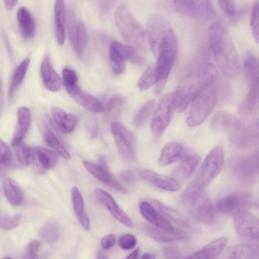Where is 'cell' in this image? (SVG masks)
<instances>
[{
	"mask_svg": "<svg viewBox=\"0 0 259 259\" xmlns=\"http://www.w3.org/2000/svg\"><path fill=\"white\" fill-rule=\"evenodd\" d=\"M259 103L258 79L250 82V87L243 104V111L247 114L253 115L257 111Z\"/></svg>",
	"mask_w": 259,
	"mask_h": 259,
	"instance_id": "cell-34",
	"label": "cell"
},
{
	"mask_svg": "<svg viewBox=\"0 0 259 259\" xmlns=\"http://www.w3.org/2000/svg\"><path fill=\"white\" fill-rule=\"evenodd\" d=\"M142 258L153 259L155 258V256L150 253H145L143 254L141 257Z\"/></svg>",
	"mask_w": 259,
	"mask_h": 259,
	"instance_id": "cell-62",
	"label": "cell"
},
{
	"mask_svg": "<svg viewBox=\"0 0 259 259\" xmlns=\"http://www.w3.org/2000/svg\"><path fill=\"white\" fill-rule=\"evenodd\" d=\"M18 0H4V4L7 9L11 10L13 9Z\"/></svg>",
	"mask_w": 259,
	"mask_h": 259,
	"instance_id": "cell-59",
	"label": "cell"
},
{
	"mask_svg": "<svg viewBox=\"0 0 259 259\" xmlns=\"http://www.w3.org/2000/svg\"><path fill=\"white\" fill-rule=\"evenodd\" d=\"M124 102V98L119 95H114L111 97L106 103V110L109 112L121 106Z\"/></svg>",
	"mask_w": 259,
	"mask_h": 259,
	"instance_id": "cell-51",
	"label": "cell"
},
{
	"mask_svg": "<svg viewBox=\"0 0 259 259\" xmlns=\"http://www.w3.org/2000/svg\"><path fill=\"white\" fill-rule=\"evenodd\" d=\"M140 253V248H137L135 250H134L132 252L129 254L127 256L126 258L128 259H136L139 258V255Z\"/></svg>",
	"mask_w": 259,
	"mask_h": 259,
	"instance_id": "cell-60",
	"label": "cell"
},
{
	"mask_svg": "<svg viewBox=\"0 0 259 259\" xmlns=\"http://www.w3.org/2000/svg\"><path fill=\"white\" fill-rule=\"evenodd\" d=\"M17 124L13 135L11 144L13 147L23 142L31 121V111L25 106L19 107L17 110Z\"/></svg>",
	"mask_w": 259,
	"mask_h": 259,
	"instance_id": "cell-23",
	"label": "cell"
},
{
	"mask_svg": "<svg viewBox=\"0 0 259 259\" xmlns=\"http://www.w3.org/2000/svg\"><path fill=\"white\" fill-rule=\"evenodd\" d=\"M15 148L17 158L22 165L28 166L33 161L34 150L30 146L22 142Z\"/></svg>",
	"mask_w": 259,
	"mask_h": 259,
	"instance_id": "cell-42",
	"label": "cell"
},
{
	"mask_svg": "<svg viewBox=\"0 0 259 259\" xmlns=\"http://www.w3.org/2000/svg\"><path fill=\"white\" fill-rule=\"evenodd\" d=\"M4 105V98L2 88L1 81L0 79V116L1 115Z\"/></svg>",
	"mask_w": 259,
	"mask_h": 259,
	"instance_id": "cell-61",
	"label": "cell"
},
{
	"mask_svg": "<svg viewBox=\"0 0 259 259\" xmlns=\"http://www.w3.org/2000/svg\"><path fill=\"white\" fill-rule=\"evenodd\" d=\"M12 157L9 147L0 138V176L12 162Z\"/></svg>",
	"mask_w": 259,
	"mask_h": 259,
	"instance_id": "cell-45",
	"label": "cell"
},
{
	"mask_svg": "<svg viewBox=\"0 0 259 259\" xmlns=\"http://www.w3.org/2000/svg\"><path fill=\"white\" fill-rule=\"evenodd\" d=\"M187 155L181 144L171 142L165 144L161 149L158 163L160 166H167L181 160Z\"/></svg>",
	"mask_w": 259,
	"mask_h": 259,
	"instance_id": "cell-25",
	"label": "cell"
},
{
	"mask_svg": "<svg viewBox=\"0 0 259 259\" xmlns=\"http://www.w3.org/2000/svg\"><path fill=\"white\" fill-rule=\"evenodd\" d=\"M140 228L147 236L159 242H171L189 238V235L181 230L175 229L170 231L147 224H142Z\"/></svg>",
	"mask_w": 259,
	"mask_h": 259,
	"instance_id": "cell-15",
	"label": "cell"
},
{
	"mask_svg": "<svg viewBox=\"0 0 259 259\" xmlns=\"http://www.w3.org/2000/svg\"><path fill=\"white\" fill-rule=\"evenodd\" d=\"M116 0H100L101 10L104 12L108 11L112 7Z\"/></svg>",
	"mask_w": 259,
	"mask_h": 259,
	"instance_id": "cell-58",
	"label": "cell"
},
{
	"mask_svg": "<svg viewBox=\"0 0 259 259\" xmlns=\"http://www.w3.org/2000/svg\"><path fill=\"white\" fill-rule=\"evenodd\" d=\"M51 114L54 123L61 133L69 134L74 131L77 122L75 116L67 113L62 109L57 107L52 108Z\"/></svg>",
	"mask_w": 259,
	"mask_h": 259,
	"instance_id": "cell-27",
	"label": "cell"
},
{
	"mask_svg": "<svg viewBox=\"0 0 259 259\" xmlns=\"http://www.w3.org/2000/svg\"><path fill=\"white\" fill-rule=\"evenodd\" d=\"M175 109L174 93L165 94L159 100L151 120V131L155 138L160 137L168 126Z\"/></svg>",
	"mask_w": 259,
	"mask_h": 259,
	"instance_id": "cell-10",
	"label": "cell"
},
{
	"mask_svg": "<svg viewBox=\"0 0 259 259\" xmlns=\"http://www.w3.org/2000/svg\"><path fill=\"white\" fill-rule=\"evenodd\" d=\"M222 11L227 15L233 16L235 14V8L233 0H218Z\"/></svg>",
	"mask_w": 259,
	"mask_h": 259,
	"instance_id": "cell-52",
	"label": "cell"
},
{
	"mask_svg": "<svg viewBox=\"0 0 259 259\" xmlns=\"http://www.w3.org/2000/svg\"><path fill=\"white\" fill-rule=\"evenodd\" d=\"M151 203L165 217L184 228L190 227L188 219L180 211L168 207L159 201L153 200Z\"/></svg>",
	"mask_w": 259,
	"mask_h": 259,
	"instance_id": "cell-31",
	"label": "cell"
},
{
	"mask_svg": "<svg viewBox=\"0 0 259 259\" xmlns=\"http://www.w3.org/2000/svg\"><path fill=\"white\" fill-rule=\"evenodd\" d=\"M40 247L39 242L37 240L31 241L28 244L26 255L27 258H35Z\"/></svg>",
	"mask_w": 259,
	"mask_h": 259,
	"instance_id": "cell-53",
	"label": "cell"
},
{
	"mask_svg": "<svg viewBox=\"0 0 259 259\" xmlns=\"http://www.w3.org/2000/svg\"><path fill=\"white\" fill-rule=\"evenodd\" d=\"M231 175L238 181L251 184L255 181L258 175V153L233 158L229 164Z\"/></svg>",
	"mask_w": 259,
	"mask_h": 259,
	"instance_id": "cell-9",
	"label": "cell"
},
{
	"mask_svg": "<svg viewBox=\"0 0 259 259\" xmlns=\"http://www.w3.org/2000/svg\"><path fill=\"white\" fill-rule=\"evenodd\" d=\"M78 220L82 227L87 231L90 229V223L87 213L84 211L83 213L77 217Z\"/></svg>",
	"mask_w": 259,
	"mask_h": 259,
	"instance_id": "cell-56",
	"label": "cell"
},
{
	"mask_svg": "<svg viewBox=\"0 0 259 259\" xmlns=\"http://www.w3.org/2000/svg\"><path fill=\"white\" fill-rule=\"evenodd\" d=\"M34 150V159L35 169L39 174H44L48 170L55 167L58 158L55 152L46 148L37 146Z\"/></svg>",
	"mask_w": 259,
	"mask_h": 259,
	"instance_id": "cell-22",
	"label": "cell"
},
{
	"mask_svg": "<svg viewBox=\"0 0 259 259\" xmlns=\"http://www.w3.org/2000/svg\"><path fill=\"white\" fill-rule=\"evenodd\" d=\"M115 242V236L113 234H110L102 238L101 244L103 249H109L114 246Z\"/></svg>",
	"mask_w": 259,
	"mask_h": 259,
	"instance_id": "cell-55",
	"label": "cell"
},
{
	"mask_svg": "<svg viewBox=\"0 0 259 259\" xmlns=\"http://www.w3.org/2000/svg\"><path fill=\"white\" fill-rule=\"evenodd\" d=\"M97 258H107L108 257L105 252L100 250L97 252Z\"/></svg>",
	"mask_w": 259,
	"mask_h": 259,
	"instance_id": "cell-63",
	"label": "cell"
},
{
	"mask_svg": "<svg viewBox=\"0 0 259 259\" xmlns=\"http://www.w3.org/2000/svg\"><path fill=\"white\" fill-rule=\"evenodd\" d=\"M114 20L119 33L129 45L137 49H143L146 47L148 41L146 30L133 17L126 6L117 7Z\"/></svg>",
	"mask_w": 259,
	"mask_h": 259,
	"instance_id": "cell-5",
	"label": "cell"
},
{
	"mask_svg": "<svg viewBox=\"0 0 259 259\" xmlns=\"http://www.w3.org/2000/svg\"><path fill=\"white\" fill-rule=\"evenodd\" d=\"M180 199L185 209L196 220L206 224L215 221L217 211L204 188L192 183L183 192Z\"/></svg>",
	"mask_w": 259,
	"mask_h": 259,
	"instance_id": "cell-4",
	"label": "cell"
},
{
	"mask_svg": "<svg viewBox=\"0 0 259 259\" xmlns=\"http://www.w3.org/2000/svg\"><path fill=\"white\" fill-rule=\"evenodd\" d=\"M39 235L46 242L49 243L55 242L59 239L60 235V227L54 221H48L40 228Z\"/></svg>",
	"mask_w": 259,
	"mask_h": 259,
	"instance_id": "cell-39",
	"label": "cell"
},
{
	"mask_svg": "<svg viewBox=\"0 0 259 259\" xmlns=\"http://www.w3.org/2000/svg\"><path fill=\"white\" fill-rule=\"evenodd\" d=\"M83 164L86 169L97 179L122 193H126V189L111 175L109 169L102 168L98 164L84 161Z\"/></svg>",
	"mask_w": 259,
	"mask_h": 259,
	"instance_id": "cell-24",
	"label": "cell"
},
{
	"mask_svg": "<svg viewBox=\"0 0 259 259\" xmlns=\"http://www.w3.org/2000/svg\"><path fill=\"white\" fill-rule=\"evenodd\" d=\"M77 25L73 12L71 10H68L66 13L65 27L67 28L69 39L73 49L75 45Z\"/></svg>",
	"mask_w": 259,
	"mask_h": 259,
	"instance_id": "cell-44",
	"label": "cell"
},
{
	"mask_svg": "<svg viewBox=\"0 0 259 259\" xmlns=\"http://www.w3.org/2000/svg\"><path fill=\"white\" fill-rule=\"evenodd\" d=\"M179 13L200 20H208L215 16L211 0H171Z\"/></svg>",
	"mask_w": 259,
	"mask_h": 259,
	"instance_id": "cell-11",
	"label": "cell"
},
{
	"mask_svg": "<svg viewBox=\"0 0 259 259\" xmlns=\"http://www.w3.org/2000/svg\"><path fill=\"white\" fill-rule=\"evenodd\" d=\"M41 130L44 141L48 146L64 158L66 159L70 158V155L68 151L50 128L47 125L42 124Z\"/></svg>",
	"mask_w": 259,
	"mask_h": 259,
	"instance_id": "cell-33",
	"label": "cell"
},
{
	"mask_svg": "<svg viewBox=\"0 0 259 259\" xmlns=\"http://www.w3.org/2000/svg\"><path fill=\"white\" fill-rule=\"evenodd\" d=\"M3 188L7 200L12 205L18 206L21 204L23 200L22 193L13 179L6 178L3 182Z\"/></svg>",
	"mask_w": 259,
	"mask_h": 259,
	"instance_id": "cell-36",
	"label": "cell"
},
{
	"mask_svg": "<svg viewBox=\"0 0 259 259\" xmlns=\"http://www.w3.org/2000/svg\"><path fill=\"white\" fill-rule=\"evenodd\" d=\"M165 256L169 258H180L182 255L181 251L176 247L167 246L163 249Z\"/></svg>",
	"mask_w": 259,
	"mask_h": 259,
	"instance_id": "cell-54",
	"label": "cell"
},
{
	"mask_svg": "<svg viewBox=\"0 0 259 259\" xmlns=\"http://www.w3.org/2000/svg\"><path fill=\"white\" fill-rule=\"evenodd\" d=\"M228 242L226 237H221L211 242L187 258H214L223 251Z\"/></svg>",
	"mask_w": 259,
	"mask_h": 259,
	"instance_id": "cell-28",
	"label": "cell"
},
{
	"mask_svg": "<svg viewBox=\"0 0 259 259\" xmlns=\"http://www.w3.org/2000/svg\"><path fill=\"white\" fill-rule=\"evenodd\" d=\"M232 135L233 141L238 148L248 149L255 146L258 143V121L242 126L240 130Z\"/></svg>",
	"mask_w": 259,
	"mask_h": 259,
	"instance_id": "cell-18",
	"label": "cell"
},
{
	"mask_svg": "<svg viewBox=\"0 0 259 259\" xmlns=\"http://www.w3.org/2000/svg\"><path fill=\"white\" fill-rule=\"evenodd\" d=\"M139 175L157 187L168 191L175 192L181 188L180 182L174 177L161 175L147 169H140Z\"/></svg>",
	"mask_w": 259,
	"mask_h": 259,
	"instance_id": "cell-19",
	"label": "cell"
},
{
	"mask_svg": "<svg viewBox=\"0 0 259 259\" xmlns=\"http://www.w3.org/2000/svg\"><path fill=\"white\" fill-rule=\"evenodd\" d=\"M55 33L58 42L63 45L65 39L66 12L63 0H56L54 7Z\"/></svg>",
	"mask_w": 259,
	"mask_h": 259,
	"instance_id": "cell-30",
	"label": "cell"
},
{
	"mask_svg": "<svg viewBox=\"0 0 259 259\" xmlns=\"http://www.w3.org/2000/svg\"><path fill=\"white\" fill-rule=\"evenodd\" d=\"M157 80L155 65H150L144 72L138 81V85L141 91H145L156 83Z\"/></svg>",
	"mask_w": 259,
	"mask_h": 259,
	"instance_id": "cell-41",
	"label": "cell"
},
{
	"mask_svg": "<svg viewBox=\"0 0 259 259\" xmlns=\"http://www.w3.org/2000/svg\"><path fill=\"white\" fill-rule=\"evenodd\" d=\"M155 105V101L150 100L144 103L136 113L134 124L137 128L143 127L145 124Z\"/></svg>",
	"mask_w": 259,
	"mask_h": 259,
	"instance_id": "cell-40",
	"label": "cell"
},
{
	"mask_svg": "<svg viewBox=\"0 0 259 259\" xmlns=\"http://www.w3.org/2000/svg\"><path fill=\"white\" fill-rule=\"evenodd\" d=\"M62 77L65 87L71 86L77 84L78 78L76 74L73 70L68 68L63 69Z\"/></svg>",
	"mask_w": 259,
	"mask_h": 259,
	"instance_id": "cell-50",
	"label": "cell"
},
{
	"mask_svg": "<svg viewBox=\"0 0 259 259\" xmlns=\"http://www.w3.org/2000/svg\"><path fill=\"white\" fill-rule=\"evenodd\" d=\"M225 163V153L221 146L213 148L206 155L196 174L193 183L205 188L221 172Z\"/></svg>",
	"mask_w": 259,
	"mask_h": 259,
	"instance_id": "cell-6",
	"label": "cell"
},
{
	"mask_svg": "<svg viewBox=\"0 0 259 259\" xmlns=\"http://www.w3.org/2000/svg\"><path fill=\"white\" fill-rule=\"evenodd\" d=\"M109 56L111 70L116 75L124 72L126 60L137 64H141L144 62V58L139 54L136 48L116 41L110 44Z\"/></svg>",
	"mask_w": 259,
	"mask_h": 259,
	"instance_id": "cell-8",
	"label": "cell"
},
{
	"mask_svg": "<svg viewBox=\"0 0 259 259\" xmlns=\"http://www.w3.org/2000/svg\"><path fill=\"white\" fill-rule=\"evenodd\" d=\"M118 243L120 247L123 249H131L136 245L137 239L132 234H124L119 237Z\"/></svg>",
	"mask_w": 259,
	"mask_h": 259,
	"instance_id": "cell-49",
	"label": "cell"
},
{
	"mask_svg": "<svg viewBox=\"0 0 259 259\" xmlns=\"http://www.w3.org/2000/svg\"><path fill=\"white\" fill-rule=\"evenodd\" d=\"M17 17L23 37L26 39L32 38L35 34L36 26L29 11L25 7H21L17 11Z\"/></svg>",
	"mask_w": 259,
	"mask_h": 259,
	"instance_id": "cell-29",
	"label": "cell"
},
{
	"mask_svg": "<svg viewBox=\"0 0 259 259\" xmlns=\"http://www.w3.org/2000/svg\"><path fill=\"white\" fill-rule=\"evenodd\" d=\"M40 74L46 89L52 92H57L61 89L62 80L53 67L48 57L44 58L41 64Z\"/></svg>",
	"mask_w": 259,
	"mask_h": 259,
	"instance_id": "cell-26",
	"label": "cell"
},
{
	"mask_svg": "<svg viewBox=\"0 0 259 259\" xmlns=\"http://www.w3.org/2000/svg\"><path fill=\"white\" fill-rule=\"evenodd\" d=\"M218 100L215 90L208 88L197 96L191 103L187 124L195 127L201 124L214 109Z\"/></svg>",
	"mask_w": 259,
	"mask_h": 259,
	"instance_id": "cell-7",
	"label": "cell"
},
{
	"mask_svg": "<svg viewBox=\"0 0 259 259\" xmlns=\"http://www.w3.org/2000/svg\"><path fill=\"white\" fill-rule=\"evenodd\" d=\"M254 203L253 197L250 193L235 191L220 198L215 206L217 212L233 215L239 210L252 207Z\"/></svg>",
	"mask_w": 259,
	"mask_h": 259,
	"instance_id": "cell-12",
	"label": "cell"
},
{
	"mask_svg": "<svg viewBox=\"0 0 259 259\" xmlns=\"http://www.w3.org/2000/svg\"><path fill=\"white\" fill-rule=\"evenodd\" d=\"M201 161L200 156L197 154H187L182 160L176 170L177 176L182 179L191 177L197 169Z\"/></svg>",
	"mask_w": 259,
	"mask_h": 259,
	"instance_id": "cell-32",
	"label": "cell"
},
{
	"mask_svg": "<svg viewBox=\"0 0 259 259\" xmlns=\"http://www.w3.org/2000/svg\"><path fill=\"white\" fill-rule=\"evenodd\" d=\"M219 72L211 63H203L189 70L180 80L174 94L175 110L183 111L200 93L217 80Z\"/></svg>",
	"mask_w": 259,
	"mask_h": 259,
	"instance_id": "cell-1",
	"label": "cell"
},
{
	"mask_svg": "<svg viewBox=\"0 0 259 259\" xmlns=\"http://www.w3.org/2000/svg\"><path fill=\"white\" fill-rule=\"evenodd\" d=\"M87 32L85 25L79 22L77 25L75 45L73 50L79 55L82 54L87 46Z\"/></svg>",
	"mask_w": 259,
	"mask_h": 259,
	"instance_id": "cell-43",
	"label": "cell"
},
{
	"mask_svg": "<svg viewBox=\"0 0 259 259\" xmlns=\"http://www.w3.org/2000/svg\"><path fill=\"white\" fill-rule=\"evenodd\" d=\"M243 71L246 79L250 82L258 79V61L254 54L248 52L245 57Z\"/></svg>",
	"mask_w": 259,
	"mask_h": 259,
	"instance_id": "cell-37",
	"label": "cell"
},
{
	"mask_svg": "<svg viewBox=\"0 0 259 259\" xmlns=\"http://www.w3.org/2000/svg\"><path fill=\"white\" fill-rule=\"evenodd\" d=\"M178 50L176 36L171 25L166 27L156 38L153 53L157 56L155 65L157 80L155 93L160 94L163 90L176 61Z\"/></svg>",
	"mask_w": 259,
	"mask_h": 259,
	"instance_id": "cell-3",
	"label": "cell"
},
{
	"mask_svg": "<svg viewBox=\"0 0 259 259\" xmlns=\"http://www.w3.org/2000/svg\"><path fill=\"white\" fill-rule=\"evenodd\" d=\"M21 217L19 215L0 216V227L4 230H9L17 227L20 224Z\"/></svg>",
	"mask_w": 259,
	"mask_h": 259,
	"instance_id": "cell-47",
	"label": "cell"
},
{
	"mask_svg": "<svg viewBox=\"0 0 259 259\" xmlns=\"http://www.w3.org/2000/svg\"><path fill=\"white\" fill-rule=\"evenodd\" d=\"M121 179L126 183H132L134 180V176L130 170L123 171L120 174Z\"/></svg>",
	"mask_w": 259,
	"mask_h": 259,
	"instance_id": "cell-57",
	"label": "cell"
},
{
	"mask_svg": "<svg viewBox=\"0 0 259 259\" xmlns=\"http://www.w3.org/2000/svg\"><path fill=\"white\" fill-rule=\"evenodd\" d=\"M65 87L69 95L87 110L93 112L104 111V108L100 102L92 95L83 91L77 84Z\"/></svg>",
	"mask_w": 259,
	"mask_h": 259,
	"instance_id": "cell-20",
	"label": "cell"
},
{
	"mask_svg": "<svg viewBox=\"0 0 259 259\" xmlns=\"http://www.w3.org/2000/svg\"><path fill=\"white\" fill-rule=\"evenodd\" d=\"M111 132L117 149L126 160L135 159V138L134 134L122 123L115 121L112 123Z\"/></svg>",
	"mask_w": 259,
	"mask_h": 259,
	"instance_id": "cell-13",
	"label": "cell"
},
{
	"mask_svg": "<svg viewBox=\"0 0 259 259\" xmlns=\"http://www.w3.org/2000/svg\"><path fill=\"white\" fill-rule=\"evenodd\" d=\"M139 210L143 217L152 225L170 231L175 229L169 221L151 203L144 201L140 202Z\"/></svg>",
	"mask_w": 259,
	"mask_h": 259,
	"instance_id": "cell-21",
	"label": "cell"
},
{
	"mask_svg": "<svg viewBox=\"0 0 259 259\" xmlns=\"http://www.w3.org/2000/svg\"><path fill=\"white\" fill-rule=\"evenodd\" d=\"M30 58H25L15 70L10 84L8 95L9 98H13L16 91L22 82L28 69Z\"/></svg>",
	"mask_w": 259,
	"mask_h": 259,
	"instance_id": "cell-38",
	"label": "cell"
},
{
	"mask_svg": "<svg viewBox=\"0 0 259 259\" xmlns=\"http://www.w3.org/2000/svg\"><path fill=\"white\" fill-rule=\"evenodd\" d=\"M258 255V249L253 245L246 243L237 244L228 251V258L253 259Z\"/></svg>",
	"mask_w": 259,
	"mask_h": 259,
	"instance_id": "cell-35",
	"label": "cell"
},
{
	"mask_svg": "<svg viewBox=\"0 0 259 259\" xmlns=\"http://www.w3.org/2000/svg\"><path fill=\"white\" fill-rule=\"evenodd\" d=\"M258 3H255L252 10L250 22L252 33L257 42H258Z\"/></svg>",
	"mask_w": 259,
	"mask_h": 259,
	"instance_id": "cell-48",
	"label": "cell"
},
{
	"mask_svg": "<svg viewBox=\"0 0 259 259\" xmlns=\"http://www.w3.org/2000/svg\"><path fill=\"white\" fill-rule=\"evenodd\" d=\"M71 198L73 210L77 217L84 212V202L80 192L75 186L71 189Z\"/></svg>",
	"mask_w": 259,
	"mask_h": 259,
	"instance_id": "cell-46",
	"label": "cell"
},
{
	"mask_svg": "<svg viewBox=\"0 0 259 259\" xmlns=\"http://www.w3.org/2000/svg\"><path fill=\"white\" fill-rule=\"evenodd\" d=\"M232 216L235 230L241 237L249 241L258 240V221L255 215L247 209H243Z\"/></svg>",
	"mask_w": 259,
	"mask_h": 259,
	"instance_id": "cell-14",
	"label": "cell"
},
{
	"mask_svg": "<svg viewBox=\"0 0 259 259\" xmlns=\"http://www.w3.org/2000/svg\"><path fill=\"white\" fill-rule=\"evenodd\" d=\"M208 36L220 70L230 78L237 77L240 68L239 58L234 42L225 27L220 22L212 24L208 29Z\"/></svg>",
	"mask_w": 259,
	"mask_h": 259,
	"instance_id": "cell-2",
	"label": "cell"
},
{
	"mask_svg": "<svg viewBox=\"0 0 259 259\" xmlns=\"http://www.w3.org/2000/svg\"><path fill=\"white\" fill-rule=\"evenodd\" d=\"M94 196L101 204L105 206L112 216L122 224L128 227L133 226L130 218L117 205L113 197L107 192L97 189L95 191Z\"/></svg>",
	"mask_w": 259,
	"mask_h": 259,
	"instance_id": "cell-17",
	"label": "cell"
},
{
	"mask_svg": "<svg viewBox=\"0 0 259 259\" xmlns=\"http://www.w3.org/2000/svg\"><path fill=\"white\" fill-rule=\"evenodd\" d=\"M242 126L241 121L237 116L226 111L216 112L210 121L212 130L231 133L232 134L240 130Z\"/></svg>",
	"mask_w": 259,
	"mask_h": 259,
	"instance_id": "cell-16",
	"label": "cell"
}]
</instances>
